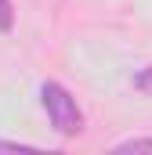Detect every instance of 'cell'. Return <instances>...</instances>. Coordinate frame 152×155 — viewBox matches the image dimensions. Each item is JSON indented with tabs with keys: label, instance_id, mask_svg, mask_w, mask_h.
Listing matches in <instances>:
<instances>
[{
	"label": "cell",
	"instance_id": "6da1fadb",
	"mask_svg": "<svg viewBox=\"0 0 152 155\" xmlns=\"http://www.w3.org/2000/svg\"><path fill=\"white\" fill-rule=\"evenodd\" d=\"M40 105H43L47 123L54 126V134H58V137H76V134L83 130V112H80L76 97L62 87V83L47 79V83L40 87Z\"/></svg>",
	"mask_w": 152,
	"mask_h": 155
},
{
	"label": "cell",
	"instance_id": "7a4b0ae2",
	"mask_svg": "<svg viewBox=\"0 0 152 155\" xmlns=\"http://www.w3.org/2000/svg\"><path fill=\"white\" fill-rule=\"evenodd\" d=\"M112 152H152V137H138V141H123V144H116Z\"/></svg>",
	"mask_w": 152,
	"mask_h": 155
},
{
	"label": "cell",
	"instance_id": "3957f363",
	"mask_svg": "<svg viewBox=\"0 0 152 155\" xmlns=\"http://www.w3.org/2000/svg\"><path fill=\"white\" fill-rule=\"evenodd\" d=\"M15 29V7L11 0H0V33H11Z\"/></svg>",
	"mask_w": 152,
	"mask_h": 155
},
{
	"label": "cell",
	"instance_id": "277c9868",
	"mask_svg": "<svg viewBox=\"0 0 152 155\" xmlns=\"http://www.w3.org/2000/svg\"><path fill=\"white\" fill-rule=\"evenodd\" d=\"M134 90L152 94V65H145V69H138V72H134Z\"/></svg>",
	"mask_w": 152,
	"mask_h": 155
},
{
	"label": "cell",
	"instance_id": "5b68a950",
	"mask_svg": "<svg viewBox=\"0 0 152 155\" xmlns=\"http://www.w3.org/2000/svg\"><path fill=\"white\" fill-rule=\"evenodd\" d=\"M0 152H36V144H26V141H0Z\"/></svg>",
	"mask_w": 152,
	"mask_h": 155
}]
</instances>
